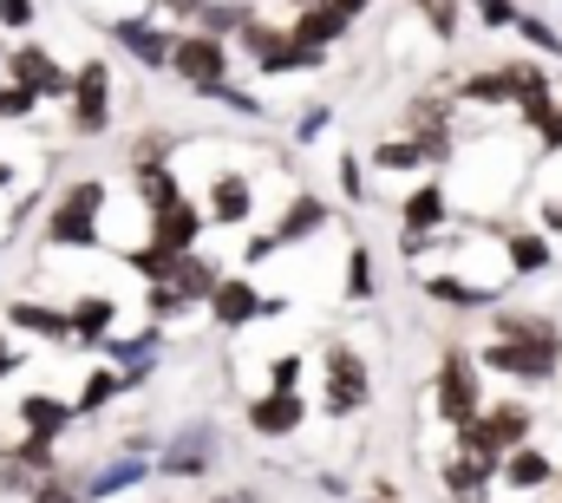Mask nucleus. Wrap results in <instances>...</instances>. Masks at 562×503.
Masks as SVG:
<instances>
[{
  "label": "nucleus",
  "instance_id": "obj_1",
  "mask_svg": "<svg viewBox=\"0 0 562 503\" xmlns=\"http://www.w3.org/2000/svg\"><path fill=\"white\" fill-rule=\"evenodd\" d=\"M321 412L327 418H353V412H367L373 405V367L360 360V347L353 340H327L321 347Z\"/></svg>",
  "mask_w": 562,
  "mask_h": 503
},
{
  "label": "nucleus",
  "instance_id": "obj_2",
  "mask_svg": "<svg viewBox=\"0 0 562 503\" xmlns=\"http://www.w3.org/2000/svg\"><path fill=\"white\" fill-rule=\"evenodd\" d=\"M471 360H477V373H504L517 385H550L562 373V340H497L491 334Z\"/></svg>",
  "mask_w": 562,
  "mask_h": 503
},
{
  "label": "nucleus",
  "instance_id": "obj_3",
  "mask_svg": "<svg viewBox=\"0 0 562 503\" xmlns=\"http://www.w3.org/2000/svg\"><path fill=\"white\" fill-rule=\"evenodd\" d=\"M99 210H105V183H99V177H79V183L53 203L46 243H53V249H99Z\"/></svg>",
  "mask_w": 562,
  "mask_h": 503
},
{
  "label": "nucleus",
  "instance_id": "obj_4",
  "mask_svg": "<svg viewBox=\"0 0 562 503\" xmlns=\"http://www.w3.org/2000/svg\"><path fill=\"white\" fill-rule=\"evenodd\" d=\"M431 405H438L445 425H464V418L484 412V379H477V360H471L464 347H445L438 379H431Z\"/></svg>",
  "mask_w": 562,
  "mask_h": 503
},
{
  "label": "nucleus",
  "instance_id": "obj_5",
  "mask_svg": "<svg viewBox=\"0 0 562 503\" xmlns=\"http://www.w3.org/2000/svg\"><path fill=\"white\" fill-rule=\"evenodd\" d=\"M170 72L190 86V92H210V86H223L229 79V40H216V33H177L170 40Z\"/></svg>",
  "mask_w": 562,
  "mask_h": 503
},
{
  "label": "nucleus",
  "instance_id": "obj_6",
  "mask_svg": "<svg viewBox=\"0 0 562 503\" xmlns=\"http://www.w3.org/2000/svg\"><path fill=\"white\" fill-rule=\"evenodd\" d=\"M99 131H112V66L86 59L72 72V137H99Z\"/></svg>",
  "mask_w": 562,
  "mask_h": 503
},
{
  "label": "nucleus",
  "instance_id": "obj_7",
  "mask_svg": "<svg viewBox=\"0 0 562 503\" xmlns=\"http://www.w3.org/2000/svg\"><path fill=\"white\" fill-rule=\"evenodd\" d=\"M203 308H210V321H216L223 334H236V327H249V321H269V314H281L288 301H276V294H256V281H249V275H223V288H216Z\"/></svg>",
  "mask_w": 562,
  "mask_h": 503
},
{
  "label": "nucleus",
  "instance_id": "obj_8",
  "mask_svg": "<svg viewBox=\"0 0 562 503\" xmlns=\"http://www.w3.org/2000/svg\"><path fill=\"white\" fill-rule=\"evenodd\" d=\"M0 72H7L13 86H26L33 99H72V72H66L46 46H33V40H26V46H13Z\"/></svg>",
  "mask_w": 562,
  "mask_h": 503
},
{
  "label": "nucleus",
  "instance_id": "obj_9",
  "mask_svg": "<svg viewBox=\"0 0 562 503\" xmlns=\"http://www.w3.org/2000/svg\"><path fill=\"white\" fill-rule=\"evenodd\" d=\"M477 432H484V445H491L497 458H510L517 445H530V432H537V412H530L524 399H484V412H477Z\"/></svg>",
  "mask_w": 562,
  "mask_h": 503
},
{
  "label": "nucleus",
  "instance_id": "obj_10",
  "mask_svg": "<svg viewBox=\"0 0 562 503\" xmlns=\"http://www.w3.org/2000/svg\"><path fill=\"white\" fill-rule=\"evenodd\" d=\"M210 465H216V425H183V432L170 438V451L150 458L157 478H203Z\"/></svg>",
  "mask_w": 562,
  "mask_h": 503
},
{
  "label": "nucleus",
  "instance_id": "obj_11",
  "mask_svg": "<svg viewBox=\"0 0 562 503\" xmlns=\"http://www.w3.org/2000/svg\"><path fill=\"white\" fill-rule=\"evenodd\" d=\"M445 216H451V203H445V183H419L406 203H400V249L419 255L438 230H445Z\"/></svg>",
  "mask_w": 562,
  "mask_h": 503
},
{
  "label": "nucleus",
  "instance_id": "obj_12",
  "mask_svg": "<svg viewBox=\"0 0 562 503\" xmlns=\"http://www.w3.org/2000/svg\"><path fill=\"white\" fill-rule=\"evenodd\" d=\"M301 425H307V392H276L269 385V392L249 399V432L256 438H294Z\"/></svg>",
  "mask_w": 562,
  "mask_h": 503
},
{
  "label": "nucleus",
  "instance_id": "obj_13",
  "mask_svg": "<svg viewBox=\"0 0 562 503\" xmlns=\"http://www.w3.org/2000/svg\"><path fill=\"white\" fill-rule=\"evenodd\" d=\"M249 216H256V183H249L243 170H223V177L210 183L203 223H216V230H236V223H249Z\"/></svg>",
  "mask_w": 562,
  "mask_h": 503
},
{
  "label": "nucleus",
  "instance_id": "obj_14",
  "mask_svg": "<svg viewBox=\"0 0 562 503\" xmlns=\"http://www.w3.org/2000/svg\"><path fill=\"white\" fill-rule=\"evenodd\" d=\"M144 478H150V458L144 451H112L86 484H79V498L86 503H105V498H119V491H138Z\"/></svg>",
  "mask_w": 562,
  "mask_h": 503
},
{
  "label": "nucleus",
  "instance_id": "obj_15",
  "mask_svg": "<svg viewBox=\"0 0 562 503\" xmlns=\"http://www.w3.org/2000/svg\"><path fill=\"white\" fill-rule=\"evenodd\" d=\"M150 243L170 249V255H190L196 243H203V210H196L190 197L170 203V210H157V216H150Z\"/></svg>",
  "mask_w": 562,
  "mask_h": 503
},
{
  "label": "nucleus",
  "instance_id": "obj_16",
  "mask_svg": "<svg viewBox=\"0 0 562 503\" xmlns=\"http://www.w3.org/2000/svg\"><path fill=\"white\" fill-rule=\"evenodd\" d=\"M497 484H510L517 498L550 491V484H557V458H550V451H537V445H517V451L497 465Z\"/></svg>",
  "mask_w": 562,
  "mask_h": 503
},
{
  "label": "nucleus",
  "instance_id": "obj_17",
  "mask_svg": "<svg viewBox=\"0 0 562 503\" xmlns=\"http://www.w3.org/2000/svg\"><path fill=\"white\" fill-rule=\"evenodd\" d=\"M112 40L138 59L144 72H164V66H170V40H177V33H164V26H150V20H112Z\"/></svg>",
  "mask_w": 562,
  "mask_h": 503
},
{
  "label": "nucleus",
  "instance_id": "obj_18",
  "mask_svg": "<svg viewBox=\"0 0 562 503\" xmlns=\"http://www.w3.org/2000/svg\"><path fill=\"white\" fill-rule=\"evenodd\" d=\"M327 216H334V210H327L314 190H294V197H288V210H281V223L269 230V236H276L281 249H294V243L321 236V230H327Z\"/></svg>",
  "mask_w": 562,
  "mask_h": 503
},
{
  "label": "nucleus",
  "instance_id": "obj_19",
  "mask_svg": "<svg viewBox=\"0 0 562 503\" xmlns=\"http://www.w3.org/2000/svg\"><path fill=\"white\" fill-rule=\"evenodd\" d=\"M164 288H177L190 308H203L216 288H223V261H210L203 249H190V255H177V268H170V281Z\"/></svg>",
  "mask_w": 562,
  "mask_h": 503
},
{
  "label": "nucleus",
  "instance_id": "obj_20",
  "mask_svg": "<svg viewBox=\"0 0 562 503\" xmlns=\"http://www.w3.org/2000/svg\"><path fill=\"white\" fill-rule=\"evenodd\" d=\"M419 294L431 308H497V288L491 281H464V275H425Z\"/></svg>",
  "mask_w": 562,
  "mask_h": 503
},
{
  "label": "nucleus",
  "instance_id": "obj_21",
  "mask_svg": "<svg viewBox=\"0 0 562 503\" xmlns=\"http://www.w3.org/2000/svg\"><path fill=\"white\" fill-rule=\"evenodd\" d=\"M7 327L40 334V340H53V347H72V314H59V308H46V301H13V308H7Z\"/></svg>",
  "mask_w": 562,
  "mask_h": 503
},
{
  "label": "nucleus",
  "instance_id": "obj_22",
  "mask_svg": "<svg viewBox=\"0 0 562 503\" xmlns=\"http://www.w3.org/2000/svg\"><path fill=\"white\" fill-rule=\"evenodd\" d=\"M510 105H517L524 125H530L543 105H557V99H550V72H543L537 59H510Z\"/></svg>",
  "mask_w": 562,
  "mask_h": 503
},
{
  "label": "nucleus",
  "instance_id": "obj_23",
  "mask_svg": "<svg viewBox=\"0 0 562 503\" xmlns=\"http://www.w3.org/2000/svg\"><path fill=\"white\" fill-rule=\"evenodd\" d=\"M20 425H26V438H53V445H59V432L72 425V399L26 392V399H20Z\"/></svg>",
  "mask_w": 562,
  "mask_h": 503
},
{
  "label": "nucleus",
  "instance_id": "obj_24",
  "mask_svg": "<svg viewBox=\"0 0 562 503\" xmlns=\"http://www.w3.org/2000/svg\"><path fill=\"white\" fill-rule=\"evenodd\" d=\"M491 465H477V458H445V471H438V484H445V503H484V491H491Z\"/></svg>",
  "mask_w": 562,
  "mask_h": 503
},
{
  "label": "nucleus",
  "instance_id": "obj_25",
  "mask_svg": "<svg viewBox=\"0 0 562 503\" xmlns=\"http://www.w3.org/2000/svg\"><path fill=\"white\" fill-rule=\"evenodd\" d=\"M66 314H72V347H99V340L112 334V321H119L112 294H79Z\"/></svg>",
  "mask_w": 562,
  "mask_h": 503
},
{
  "label": "nucleus",
  "instance_id": "obj_26",
  "mask_svg": "<svg viewBox=\"0 0 562 503\" xmlns=\"http://www.w3.org/2000/svg\"><path fill=\"white\" fill-rule=\"evenodd\" d=\"M288 40H294V46H321V53H327V46H340V40H347V20H334L327 7H294Z\"/></svg>",
  "mask_w": 562,
  "mask_h": 503
},
{
  "label": "nucleus",
  "instance_id": "obj_27",
  "mask_svg": "<svg viewBox=\"0 0 562 503\" xmlns=\"http://www.w3.org/2000/svg\"><path fill=\"white\" fill-rule=\"evenodd\" d=\"M458 105H510V66H484V72H464L451 86Z\"/></svg>",
  "mask_w": 562,
  "mask_h": 503
},
{
  "label": "nucleus",
  "instance_id": "obj_28",
  "mask_svg": "<svg viewBox=\"0 0 562 503\" xmlns=\"http://www.w3.org/2000/svg\"><path fill=\"white\" fill-rule=\"evenodd\" d=\"M367 164H373V170H386V177H413V170H425L431 157H425L419 137H380V144L367 150Z\"/></svg>",
  "mask_w": 562,
  "mask_h": 503
},
{
  "label": "nucleus",
  "instance_id": "obj_29",
  "mask_svg": "<svg viewBox=\"0 0 562 503\" xmlns=\"http://www.w3.org/2000/svg\"><path fill=\"white\" fill-rule=\"evenodd\" d=\"M491 334H497V340H562L557 321H550V314H530V308H497Z\"/></svg>",
  "mask_w": 562,
  "mask_h": 503
},
{
  "label": "nucleus",
  "instance_id": "obj_30",
  "mask_svg": "<svg viewBox=\"0 0 562 503\" xmlns=\"http://www.w3.org/2000/svg\"><path fill=\"white\" fill-rule=\"evenodd\" d=\"M119 392H125L119 367H92V373H86V385H79V399H72V418H92V412H105Z\"/></svg>",
  "mask_w": 562,
  "mask_h": 503
},
{
  "label": "nucleus",
  "instance_id": "obj_31",
  "mask_svg": "<svg viewBox=\"0 0 562 503\" xmlns=\"http://www.w3.org/2000/svg\"><path fill=\"white\" fill-rule=\"evenodd\" d=\"M138 203L157 216V210H170V203H183V190H177V170L170 164H138Z\"/></svg>",
  "mask_w": 562,
  "mask_h": 503
},
{
  "label": "nucleus",
  "instance_id": "obj_32",
  "mask_svg": "<svg viewBox=\"0 0 562 503\" xmlns=\"http://www.w3.org/2000/svg\"><path fill=\"white\" fill-rule=\"evenodd\" d=\"M256 20V7H243V0H203V13H196V33H216V40H229V33H243Z\"/></svg>",
  "mask_w": 562,
  "mask_h": 503
},
{
  "label": "nucleus",
  "instance_id": "obj_33",
  "mask_svg": "<svg viewBox=\"0 0 562 503\" xmlns=\"http://www.w3.org/2000/svg\"><path fill=\"white\" fill-rule=\"evenodd\" d=\"M504 261H510L517 275H543V268H550V243H543L537 230H510V236H504Z\"/></svg>",
  "mask_w": 562,
  "mask_h": 503
},
{
  "label": "nucleus",
  "instance_id": "obj_34",
  "mask_svg": "<svg viewBox=\"0 0 562 503\" xmlns=\"http://www.w3.org/2000/svg\"><path fill=\"white\" fill-rule=\"evenodd\" d=\"M340 294H347V301H373V294H380V261H373L367 243L347 249V288H340Z\"/></svg>",
  "mask_w": 562,
  "mask_h": 503
},
{
  "label": "nucleus",
  "instance_id": "obj_35",
  "mask_svg": "<svg viewBox=\"0 0 562 503\" xmlns=\"http://www.w3.org/2000/svg\"><path fill=\"white\" fill-rule=\"evenodd\" d=\"M125 261L138 268L144 281H150V288H164V281H170V268H177V255H170V249H157V243H138V249H125Z\"/></svg>",
  "mask_w": 562,
  "mask_h": 503
},
{
  "label": "nucleus",
  "instance_id": "obj_36",
  "mask_svg": "<svg viewBox=\"0 0 562 503\" xmlns=\"http://www.w3.org/2000/svg\"><path fill=\"white\" fill-rule=\"evenodd\" d=\"M517 33H524V40H530L537 53H550V59H562V33L550 26V20H543V13H524V7H517Z\"/></svg>",
  "mask_w": 562,
  "mask_h": 503
},
{
  "label": "nucleus",
  "instance_id": "obj_37",
  "mask_svg": "<svg viewBox=\"0 0 562 503\" xmlns=\"http://www.w3.org/2000/svg\"><path fill=\"white\" fill-rule=\"evenodd\" d=\"M413 7L431 20V33H438V40H458V20H464V7H458V0H413Z\"/></svg>",
  "mask_w": 562,
  "mask_h": 503
},
{
  "label": "nucleus",
  "instance_id": "obj_38",
  "mask_svg": "<svg viewBox=\"0 0 562 503\" xmlns=\"http://www.w3.org/2000/svg\"><path fill=\"white\" fill-rule=\"evenodd\" d=\"M196 99H216V105H229V112H243V119H262V99L256 92H243V86H210V92H196Z\"/></svg>",
  "mask_w": 562,
  "mask_h": 503
},
{
  "label": "nucleus",
  "instance_id": "obj_39",
  "mask_svg": "<svg viewBox=\"0 0 562 503\" xmlns=\"http://www.w3.org/2000/svg\"><path fill=\"white\" fill-rule=\"evenodd\" d=\"M33 484H40V478L20 465V451H0V491H7V498H33Z\"/></svg>",
  "mask_w": 562,
  "mask_h": 503
},
{
  "label": "nucleus",
  "instance_id": "obj_40",
  "mask_svg": "<svg viewBox=\"0 0 562 503\" xmlns=\"http://www.w3.org/2000/svg\"><path fill=\"white\" fill-rule=\"evenodd\" d=\"M340 197L347 203H367L373 190H367V170H360V150H340Z\"/></svg>",
  "mask_w": 562,
  "mask_h": 503
},
{
  "label": "nucleus",
  "instance_id": "obj_41",
  "mask_svg": "<svg viewBox=\"0 0 562 503\" xmlns=\"http://www.w3.org/2000/svg\"><path fill=\"white\" fill-rule=\"evenodd\" d=\"M26 503H86V498H79V484H72L66 471H53V478H40V484H33V498H26Z\"/></svg>",
  "mask_w": 562,
  "mask_h": 503
},
{
  "label": "nucleus",
  "instance_id": "obj_42",
  "mask_svg": "<svg viewBox=\"0 0 562 503\" xmlns=\"http://www.w3.org/2000/svg\"><path fill=\"white\" fill-rule=\"evenodd\" d=\"M144 308H150V321H177V314H190V301H183L177 288H144Z\"/></svg>",
  "mask_w": 562,
  "mask_h": 503
},
{
  "label": "nucleus",
  "instance_id": "obj_43",
  "mask_svg": "<svg viewBox=\"0 0 562 503\" xmlns=\"http://www.w3.org/2000/svg\"><path fill=\"white\" fill-rule=\"evenodd\" d=\"M530 131H537L543 150H562V105H543V112L530 119Z\"/></svg>",
  "mask_w": 562,
  "mask_h": 503
},
{
  "label": "nucleus",
  "instance_id": "obj_44",
  "mask_svg": "<svg viewBox=\"0 0 562 503\" xmlns=\"http://www.w3.org/2000/svg\"><path fill=\"white\" fill-rule=\"evenodd\" d=\"M33 105H40V99H33L26 86H13V79L0 86V119H33Z\"/></svg>",
  "mask_w": 562,
  "mask_h": 503
},
{
  "label": "nucleus",
  "instance_id": "obj_45",
  "mask_svg": "<svg viewBox=\"0 0 562 503\" xmlns=\"http://www.w3.org/2000/svg\"><path fill=\"white\" fill-rule=\"evenodd\" d=\"M269 385L276 392H301V354H281L276 367H269Z\"/></svg>",
  "mask_w": 562,
  "mask_h": 503
},
{
  "label": "nucleus",
  "instance_id": "obj_46",
  "mask_svg": "<svg viewBox=\"0 0 562 503\" xmlns=\"http://www.w3.org/2000/svg\"><path fill=\"white\" fill-rule=\"evenodd\" d=\"M327 119H334L327 105H307V112L294 119V144H314V137H321V125H327Z\"/></svg>",
  "mask_w": 562,
  "mask_h": 503
},
{
  "label": "nucleus",
  "instance_id": "obj_47",
  "mask_svg": "<svg viewBox=\"0 0 562 503\" xmlns=\"http://www.w3.org/2000/svg\"><path fill=\"white\" fill-rule=\"evenodd\" d=\"M477 20H484V26H517V0H484Z\"/></svg>",
  "mask_w": 562,
  "mask_h": 503
},
{
  "label": "nucleus",
  "instance_id": "obj_48",
  "mask_svg": "<svg viewBox=\"0 0 562 503\" xmlns=\"http://www.w3.org/2000/svg\"><path fill=\"white\" fill-rule=\"evenodd\" d=\"M276 249H281L276 236H249V243H243V261H249V268H262V261H269Z\"/></svg>",
  "mask_w": 562,
  "mask_h": 503
},
{
  "label": "nucleus",
  "instance_id": "obj_49",
  "mask_svg": "<svg viewBox=\"0 0 562 503\" xmlns=\"http://www.w3.org/2000/svg\"><path fill=\"white\" fill-rule=\"evenodd\" d=\"M0 26H33V0H0Z\"/></svg>",
  "mask_w": 562,
  "mask_h": 503
},
{
  "label": "nucleus",
  "instance_id": "obj_50",
  "mask_svg": "<svg viewBox=\"0 0 562 503\" xmlns=\"http://www.w3.org/2000/svg\"><path fill=\"white\" fill-rule=\"evenodd\" d=\"M314 7H327L334 20H347V26H353V20H360V13H367L373 0H314Z\"/></svg>",
  "mask_w": 562,
  "mask_h": 503
},
{
  "label": "nucleus",
  "instance_id": "obj_51",
  "mask_svg": "<svg viewBox=\"0 0 562 503\" xmlns=\"http://www.w3.org/2000/svg\"><path fill=\"white\" fill-rule=\"evenodd\" d=\"M157 7L177 13V20H196V13H203V0H157Z\"/></svg>",
  "mask_w": 562,
  "mask_h": 503
},
{
  "label": "nucleus",
  "instance_id": "obj_52",
  "mask_svg": "<svg viewBox=\"0 0 562 503\" xmlns=\"http://www.w3.org/2000/svg\"><path fill=\"white\" fill-rule=\"evenodd\" d=\"M7 373H20V354H13V347H7V334H0V379Z\"/></svg>",
  "mask_w": 562,
  "mask_h": 503
},
{
  "label": "nucleus",
  "instance_id": "obj_53",
  "mask_svg": "<svg viewBox=\"0 0 562 503\" xmlns=\"http://www.w3.org/2000/svg\"><path fill=\"white\" fill-rule=\"evenodd\" d=\"M543 230H550V236H562V203H543Z\"/></svg>",
  "mask_w": 562,
  "mask_h": 503
},
{
  "label": "nucleus",
  "instance_id": "obj_54",
  "mask_svg": "<svg viewBox=\"0 0 562 503\" xmlns=\"http://www.w3.org/2000/svg\"><path fill=\"white\" fill-rule=\"evenodd\" d=\"M7 183H13V164H7V157H0V190H7Z\"/></svg>",
  "mask_w": 562,
  "mask_h": 503
},
{
  "label": "nucleus",
  "instance_id": "obj_55",
  "mask_svg": "<svg viewBox=\"0 0 562 503\" xmlns=\"http://www.w3.org/2000/svg\"><path fill=\"white\" fill-rule=\"evenodd\" d=\"M557 498H562V465H557Z\"/></svg>",
  "mask_w": 562,
  "mask_h": 503
},
{
  "label": "nucleus",
  "instance_id": "obj_56",
  "mask_svg": "<svg viewBox=\"0 0 562 503\" xmlns=\"http://www.w3.org/2000/svg\"><path fill=\"white\" fill-rule=\"evenodd\" d=\"M367 503H400V498H367Z\"/></svg>",
  "mask_w": 562,
  "mask_h": 503
},
{
  "label": "nucleus",
  "instance_id": "obj_57",
  "mask_svg": "<svg viewBox=\"0 0 562 503\" xmlns=\"http://www.w3.org/2000/svg\"><path fill=\"white\" fill-rule=\"evenodd\" d=\"M458 7H484V0H458Z\"/></svg>",
  "mask_w": 562,
  "mask_h": 503
},
{
  "label": "nucleus",
  "instance_id": "obj_58",
  "mask_svg": "<svg viewBox=\"0 0 562 503\" xmlns=\"http://www.w3.org/2000/svg\"><path fill=\"white\" fill-rule=\"evenodd\" d=\"M294 7H314V0H294Z\"/></svg>",
  "mask_w": 562,
  "mask_h": 503
},
{
  "label": "nucleus",
  "instance_id": "obj_59",
  "mask_svg": "<svg viewBox=\"0 0 562 503\" xmlns=\"http://www.w3.org/2000/svg\"><path fill=\"white\" fill-rule=\"evenodd\" d=\"M0 86H7V72H0Z\"/></svg>",
  "mask_w": 562,
  "mask_h": 503
}]
</instances>
